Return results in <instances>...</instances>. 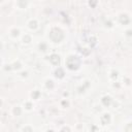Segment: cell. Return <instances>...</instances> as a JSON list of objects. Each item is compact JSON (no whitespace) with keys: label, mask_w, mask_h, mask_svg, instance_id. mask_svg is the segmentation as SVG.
Segmentation results:
<instances>
[{"label":"cell","mask_w":132,"mask_h":132,"mask_svg":"<svg viewBox=\"0 0 132 132\" xmlns=\"http://www.w3.org/2000/svg\"><path fill=\"white\" fill-rule=\"evenodd\" d=\"M69 60L72 61V64H68V67L71 69H76L79 65V60L76 57H69Z\"/></svg>","instance_id":"cell-1"}]
</instances>
